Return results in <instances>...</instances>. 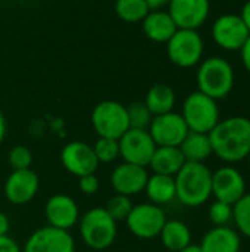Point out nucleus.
Segmentation results:
<instances>
[{"label": "nucleus", "instance_id": "obj_1", "mask_svg": "<svg viewBox=\"0 0 250 252\" xmlns=\"http://www.w3.org/2000/svg\"><path fill=\"white\" fill-rule=\"evenodd\" d=\"M212 152L225 164H237L250 152V120L242 115L220 120L208 134Z\"/></svg>", "mask_w": 250, "mask_h": 252}, {"label": "nucleus", "instance_id": "obj_2", "mask_svg": "<svg viewBox=\"0 0 250 252\" xmlns=\"http://www.w3.org/2000/svg\"><path fill=\"white\" fill-rule=\"evenodd\" d=\"M175 199L189 208H199L212 198V171L202 162H186L174 176Z\"/></svg>", "mask_w": 250, "mask_h": 252}, {"label": "nucleus", "instance_id": "obj_3", "mask_svg": "<svg viewBox=\"0 0 250 252\" xmlns=\"http://www.w3.org/2000/svg\"><path fill=\"white\" fill-rule=\"evenodd\" d=\"M197 90L203 94L221 100L225 99L234 89L236 72L233 65L220 56L202 59L196 72Z\"/></svg>", "mask_w": 250, "mask_h": 252}, {"label": "nucleus", "instance_id": "obj_4", "mask_svg": "<svg viewBox=\"0 0 250 252\" xmlns=\"http://www.w3.org/2000/svg\"><path fill=\"white\" fill-rule=\"evenodd\" d=\"M78 233L87 248L105 251L116 241L118 223L109 216L105 207H94L80 217Z\"/></svg>", "mask_w": 250, "mask_h": 252}, {"label": "nucleus", "instance_id": "obj_5", "mask_svg": "<svg viewBox=\"0 0 250 252\" xmlns=\"http://www.w3.org/2000/svg\"><path fill=\"white\" fill-rule=\"evenodd\" d=\"M181 117L190 131L209 134L221 120L218 100L203 94L199 90L192 92L183 102Z\"/></svg>", "mask_w": 250, "mask_h": 252}, {"label": "nucleus", "instance_id": "obj_6", "mask_svg": "<svg viewBox=\"0 0 250 252\" xmlns=\"http://www.w3.org/2000/svg\"><path fill=\"white\" fill-rule=\"evenodd\" d=\"M165 44L169 61L178 68H193L203 59L205 41L197 30L178 28Z\"/></svg>", "mask_w": 250, "mask_h": 252}, {"label": "nucleus", "instance_id": "obj_7", "mask_svg": "<svg viewBox=\"0 0 250 252\" xmlns=\"http://www.w3.org/2000/svg\"><path fill=\"white\" fill-rule=\"evenodd\" d=\"M91 126L99 137L119 139L128 128L127 106L118 100H102L91 111Z\"/></svg>", "mask_w": 250, "mask_h": 252}, {"label": "nucleus", "instance_id": "obj_8", "mask_svg": "<svg viewBox=\"0 0 250 252\" xmlns=\"http://www.w3.org/2000/svg\"><path fill=\"white\" fill-rule=\"evenodd\" d=\"M167 220L168 219L162 207L152 202H141L133 207L124 223L133 236L149 241L159 236Z\"/></svg>", "mask_w": 250, "mask_h": 252}, {"label": "nucleus", "instance_id": "obj_9", "mask_svg": "<svg viewBox=\"0 0 250 252\" xmlns=\"http://www.w3.org/2000/svg\"><path fill=\"white\" fill-rule=\"evenodd\" d=\"M211 35L214 43L222 50L240 52V49L249 38L250 32L240 15L224 13L214 21Z\"/></svg>", "mask_w": 250, "mask_h": 252}, {"label": "nucleus", "instance_id": "obj_10", "mask_svg": "<svg viewBox=\"0 0 250 252\" xmlns=\"http://www.w3.org/2000/svg\"><path fill=\"white\" fill-rule=\"evenodd\" d=\"M119 158L124 162L149 167V162L155 154L156 145L147 130L128 128L119 139Z\"/></svg>", "mask_w": 250, "mask_h": 252}, {"label": "nucleus", "instance_id": "obj_11", "mask_svg": "<svg viewBox=\"0 0 250 252\" xmlns=\"http://www.w3.org/2000/svg\"><path fill=\"white\" fill-rule=\"evenodd\" d=\"M147 131L152 136L156 146L180 148V145L183 143L190 130L181 114L172 111L168 114L153 117Z\"/></svg>", "mask_w": 250, "mask_h": 252}, {"label": "nucleus", "instance_id": "obj_12", "mask_svg": "<svg viewBox=\"0 0 250 252\" xmlns=\"http://www.w3.org/2000/svg\"><path fill=\"white\" fill-rule=\"evenodd\" d=\"M22 252H77V247L71 232L43 226L28 236Z\"/></svg>", "mask_w": 250, "mask_h": 252}, {"label": "nucleus", "instance_id": "obj_13", "mask_svg": "<svg viewBox=\"0 0 250 252\" xmlns=\"http://www.w3.org/2000/svg\"><path fill=\"white\" fill-rule=\"evenodd\" d=\"M60 162L63 168L77 179L85 174H93L99 168V161L93 146L81 140L69 142L62 148Z\"/></svg>", "mask_w": 250, "mask_h": 252}, {"label": "nucleus", "instance_id": "obj_14", "mask_svg": "<svg viewBox=\"0 0 250 252\" xmlns=\"http://www.w3.org/2000/svg\"><path fill=\"white\" fill-rule=\"evenodd\" d=\"M246 193V180L234 165L220 167L212 173V196L217 201L234 205Z\"/></svg>", "mask_w": 250, "mask_h": 252}, {"label": "nucleus", "instance_id": "obj_15", "mask_svg": "<svg viewBox=\"0 0 250 252\" xmlns=\"http://www.w3.org/2000/svg\"><path fill=\"white\" fill-rule=\"evenodd\" d=\"M44 217L47 226L71 232V229L78 224L81 213L72 196L66 193H55L46 201Z\"/></svg>", "mask_w": 250, "mask_h": 252}, {"label": "nucleus", "instance_id": "obj_16", "mask_svg": "<svg viewBox=\"0 0 250 252\" xmlns=\"http://www.w3.org/2000/svg\"><path fill=\"white\" fill-rule=\"evenodd\" d=\"M40 189V177L31 170H12L3 185L4 198L13 205H25L31 202Z\"/></svg>", "mask_w": 250, "mask_h": 252}, {"label": "nucleus", "instance_id": "obj_17", "mask_svg": "<svg viewBox=\"0 0 250 252\" xmlns=\"http://www.w3.org/2000/svg\"><path fill=\"white\" fill-rule=\"evenodd\" d=\"M168 13L177 28L199 30L209 18L211 0H169Z\"/></svg>", "mask_w": 250, "mask_h": 252}, {"label": "nucleus", "instance_id": "obj_18", "mask_svg": "<svg viewBox=\"0 0 250 252\" xmlns=\"http://www.w3.org/2000/svg\"><path fill=\"white\" fill-rule=\"evenodd\" d=\"M149 176L150 174L146 167L122 161L111 173V186L115 190V193L133 198L144 192Z\"/></svg>", "mask_w": 250, "mask_h": 252}, {"label": "nucleus", "instance_id": "obj_19", "mask_svg": "<svg viewBox=\"0 0 250 252\" xmlns=\"http://www.w3.org/2000/svg\"><path fill=\"white\" fill-rule=\"evenodd\" d=\"M199 245L203 252H240L242 236L230 226H214L203 235Z\"/></svg>", "mask_w": 250, "mask_h": 252}, {"label": "nucleus", "instance_id": "obj_20", "mask_svg": "<svg viewBox=\"0 0 250 252\" xmlns=\"http://www.w3.org/2000/svg\"><path fill=\"white\" fill-rule=\"evenodd\" d=\"M144 35L155 43H167L178 30L174 19L164 9L150 10L141 21Z\"/></svg>", "mask_w": 250, "mask_h": 252}, {"label": "nucleus", "instance_id": "obj_21", "mask_svg": "<svg viewBox=\"0 0 250 252\" xmlns=\"http://www.w3.org/2000/svg\"><path fill=\"white\" fill-rule=\"evenodd\" d=\"M186 164L184 155L180 148L174 146H156L155 154L149 162V167L155 174H164L174 177Z\"/></svg>", "mask_w": 250, "mask_h": 252}, {"label": "nucleus", "instance_id": "obj_22", "mask_svg": "<svg viewBox=\"0 0 250 252\" xmlns=\"http://www.w3.org/2000/svg\"><path fill=\"white\" fill-rule=\"evenodd\" d=\"M161 244L169 252H178L192 244V230L181 220H167L159 236Z\"/></svg>", "mask_w": 250, "mask_h": 252}, {"label": "nucleus", "instance_id": "obj_23", "mask_svg": "<svg viewBox=\"0 0 250 252\" xmlns=\"http://www.w3.org/2000/svg\"><path fill=\"white\" fill-rule=\"evenodd\" d=\"M144 193L147 195L149 202L159 207L168 205L175 199V180L171 176L153 173L147 179Z\"/></svg>", "mask_w": 250, "mask_h": 252}, {"label": "nucleus", "instance_id": "obj_24", "mask_svg": "<svg viewBox=\"0 0 250 252\" xmlns=\"http://www.w3.org/2000/svg\"><path fill=\"white\" fill-rule=\"evenodd\" d=\"M180 151L184 155L186 162L205 164L214 155L209 136L203 133H194V131H189V134L180 145Z\"/></svg>", "mask_w": 250, "mask_h": 252}, {"label": "nucleus", "instance_id": "obj_25", "mask_svg": "<svg viewBox=\"0 0 250 252\" xmlns=\"http://www.w3.org/2000/svg\"><path fill=\"white\" fill-rule=\"evenodd\" d=\"M177 103L175 92L168 84H155L146 93L144 105L149 108L153 117L172 112Z\"/></svg>", "mask_w": 250, "mask_h": 252}, {"label": "nucleus", "instance_id": "obj_26", "mask_svg": "<svg viewBox=\"0 0 250 252\" xmlns=\"http://www.w3.org/2000/svg\"><path fill=\"white\" fill-rule=\"evenodd\" d=\"M152 9L146 0H116L115 13L116 16L127 24L141 22Z\"/></svg>", "mask_w": 250, "mask_h": 252}, {"label": "nucleus", "instance_id": "obj_27", "mask_svg": "<svg viewBox=\"0 0 250 252\" xmlns=\"http://www.w3.org/2000/svg\"><path fill=\"white\" fill-rule=\"evenodd\" d=\"M233 224L240 236L250 239V193L248 192L233 205Z\"/></svg>", "mask_w": 250, "mask_h": 252}, {"label": "nucleus", "instance_id": "obj_28", "mask_svg": "<svg viewBox=\"0 0 250 252\" xmlns=\"http://www.w3.org/2000/svg\"><path fill=\"white\" fill-rule=\"evenodd\" d=\"M91 146L99 164H112L119 158V143L116 139L97 137V140Z\"/></svg>", "mask_w": 250, "mask_h": 252}, {"label": "nucleus", "instance_id": "obj_29", "mask_svg": "<svg viewBox=\"0 0 250 252\" xmlns=\"http://www.w3.org/2000/svg\"><path fill=\"white\" fill-rule=\"evenodd\" d=\"M127 115L130 128H139V130H147L153 115L149 111V108L144 105V102H133L127 106Z\"/></svg>", "mask_w": 250, "mask_h": 252}, {"label": "nucleus", "instance_id": "obj_30", "mask_svg": "<svg viewBox=\"0 0 250 252\" xmlns=\"http://www.w3.org/2000/svg\"><path fill=\"white\" fill-rule=\"evenodd\" d=\"M133 207H134V204H133V201H131L130 196L115 193V195L108 201L105 210L109 213V216H111L116 223H119V221H125V220H127V217H128V214L131 213Z\"/></svg>", "mask_w": 250, "mask_h": 252}, {"label": "nucleus", "instance_id": "obj_31", "mask_svg": "<svg viewBox=\"0 0 250 252\" xmlns=\"http://www.w3.org/2000/svg\"><path fill=\"white\" fill-rule=\"evenodd\" d=\"M208 216L214 226H230L233 223V205L215 199L209 205Z\"/></svg>", "mask_w": 250, "mask_h": 252}, {"label": "nucleus", "instance_id": "obj_32", "mask_svg": "<svg viewBox=\"0 0 250 252\" xmlns=\"http://www.w3.org/2000/svg\"><path fill=\"white\" fill-rule=\"evenodd\" d=\"M7 162L12 170H27L31 168L32 154L24 145H16L7 152Z\"/></svg>", "mask_w": 250, "mask_h": 252}, {"label": "nucleus", "instance_id": "obj_33", "mask_svg": "<svg viewBox=\"0 0 250 252\" xmlns=\"http://www.w3.org/2000/svg\"><path fill=\"white\" fill-rule=\"evenodd\" d=\"M99 188H100V182H99V177L96 176V173L78 177V190L83 195L91 196V195L97 193Z\"/></svg>", "mask_w": 250, "mask_h": 252}, {"label": "nucleus", "instance_id": "obj_34", "mask_svg": "<svg viewBox=\"0 0 250 252\" xmlns=\"http://www.w3.org/2000/svg\"><path fill=\"white\" fill-rule=\"evenodd\" d=\"M0 252H22L19 244L9 235L0 238Z\"/></svg>", "mask_w": 250, "mask_h": 252}, {"label": "nucleus", "instance_id": "obj_35", "mask_svg": "<svg viewBox=\"0 0 250 252\" xmlns=\"http://www.w3.org/2000/svg\"><path fill=\"white\" fill-rule=\"evenodd\" d=\"M240 56H242V63L245 69L250 74V35L246 40V43L243 44V47L240 49Z\"/></svg>", "mask_w": 250, "mask_h": 252}, {"label": "nucleus", "instance_id": "obj_36", "mask_svg": "<svg viewBox=\"0 0 250 252\" xmlns=\"http://www.w3.org/2000/svg\"><path fill=\"white\" fill-rule=\"evenodd\" d=\"M9 229H10V221H9V217L0 211V238L1 236H6L9 233Z\"/></svg>", "mask_w": 250, "mask_h": 252}, {"label": "nucleus", "instance_id": "obj_37", "mask_svg": "<svg viewBox=\"0 0 250 252\" xmlns=\"http://www.w3.org/2000/svg\"><path fill=\"white\" fill-rule=\"evenodd\" d=\"M240 18L243 19L245 25L248 27L250 32V0H246L243 7H242V12H240Z\"/></svg>", "mask_w": 250, "mask_h": 252}, {"label": "nucleus", "instance_id": "obj_38", "mask_svg": "<svg viewBox=\"0 0 250 252\" xmlns=\"http://www.w3.org/2000/svg\"><path fill=\"white\" fill-rule=\"evenodd\" d=\"M6 133H7V124H6V118L0 109V145L3 143V140L6 137Z\"/></svg>", "mask_w": 250, "mask_h": 252}, {"label": "nucleus", "instance_id": "obj_39", "mask_svg": "<svg viewBox=\"0 0 250 252\" xmlns=\"http://www.w3.org/2000/svg\"><path fill=\"white\" fill-rule=\"evenodd\" d=\"M146 3L149 4V7L152 10H155V9H162L165 6H168L169 0H146Z\"/></svg>", "mask_w": 250, "mask_h": 252}, {"label": "nucleus", "instance_id": "obj_40", "mask_svg": "<svg viewBox=\"0 0 250 252\" xmlns=\"http://www.w3.org/2000/svg\"><path fill=\"white\" fill-rule=\"evenodd\" d=\"M178 252H203V251H202L200 245H194V244H190V245H187L186 248H183L181 251H178Z\"/></svg>", "mask_w": 250, "mask_h": 252}, {"label": "nucleus", "instance_id": "obj_41", "mask_svg": "<svg viewBox=\"0 0 250 252\" xmlns=\"http://www.w3.org/2000/svg\"><path fill=\"white\" fill-rule=\"evenodd\" d=\"M246 159H248V165H249V170H250V152H249V155H248V158H246Z\"/></svg>", "mask_w": 250, "mask_h": 252}]
</instances>
